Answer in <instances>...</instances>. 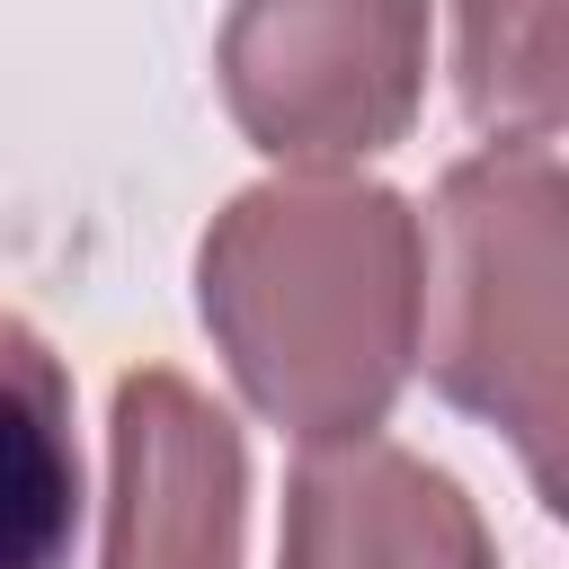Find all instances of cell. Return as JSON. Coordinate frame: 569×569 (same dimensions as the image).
I'll return each instance as SVG.
<instances>
[{
	"instance_id": "obj_4",
	"label": "cell",
	"mask_w": 569,
	"mask_h": 569,
	"mask_svg": "<svg viewBox=\"0 0 569 569\" xmlns=\"http://www.w3.org/2000/svg\"><path fill=\"white\" fill-rule=\"evenodd\" d=\"M249 445L178 365H133L107 409V551L98 569H240Z\"/></svg>"
},
{
	"instance_id": "obj_1",
	"label": "cell",
	"mask_w": 569,
	"mask_h": 569,
	"mask_svg": "<svg viewBox=\"0 0 569 569\" xmlns=\"http://www.w3.org/2000/svg\"><path fill=\"white\" fill-rule=\"evenodd\" d=\"M427 231L382 178L284 169L240 187L196 240V311L240 400L311 445L373 436L418 373Z\"/></svg>"
},
{
	"instance_id": "obj_2",
	"label": "cell",
	"mask_w": 569,
	"mask_h": 569,
	"mask_svg": "<svg viewBox=\"0 0 569 569\" xmlns=\"http://www.w3.org/2000/svg\"><path fill=\"white\" fill-rule=\"evenodd\" d=\"M560 142H480L427 204V382L507 427L533 489L560 507Z\"/></svg>"
},
{
	"instance_id": "obj_7",
	"label": "cell",
	"mask_w": 569,
	"mask_h": 569,
	"mask_svg": "<svg viewBox=\"0 0 569 569\" xmlns=\"http://www.w3.org/2000/svg\"><path fill=\"white\" fill-rule=\"evenodd\" d=\"M560 0H453V89L489 142H560Z\"/></svg>"
},
{
	"instance_id": "obj_6",
	"label": "cell",
	"mask_w": 569,
	"mask_h": 569,
	"mask_svg": "<svg viewBox=\"0 0 569 569\" xmlns=\"http://www.w3.org/2000/svg\"><path fill=\"white\" fill-rule=\"evenodd\" d=\"M80 533V436L71 365L18 311H0V569H71Z\"/></svg>"
},
{
	"instance_id": "obj_3",
	"label": "cell",
	"mask_w": 569,
	"mask_h": 569,
	"mask_svg": "<svg viewBox=\"0 0 569 569\" xmlns=\"http://www.w3.org/2000/svg\"><path fill=\"white\" fill-rule=\"evenodd\" d=\"M427 0H231L213 80L276 169H356L409 142L427 107Z\"/></svg>"
},
{
	"instance_id": "obj_5",
	"label": "cell",
	"mask_w": 569,
	"mask_h": 569,
	"mask_svg": "<svg viewBox=\"0 0 569 569\" xmlns=\"http://www.w3.org/2000/svg\"><path fill=\"white\" fill-rule=\"evenodd\" d=\"M276 569H498V533L445 462L347 436L293 462Z\"/></svg>"
}]
</instances>
